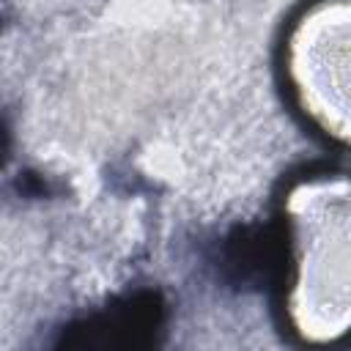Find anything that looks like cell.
<instances>
[{"label":"cell","mask_w":351,"mask_h":351,"mask_svg":"<svg viewBox=\"0 0 351 351\" xmlns=\"http://www.w3.org/2000/svg\"><path fill=\"white\" fill-rule=\"evenodd\" d=\"M299 208L302 318L337 332L351 318V192H321Z\"/></svg>","instance_id":"cell-1"},{"label":"cell","mask_w":351,"mask_h":351,"mask_svg":"<svg viewBox=\"0 0 351 351\" xmlns=\"http://www.w3.org/2000/svg\"><path fill=\"white\" fill-rule=\"evenodd\" d=\"M162 324V299L154 291H137L110 307L74 321L63 329L58 346L66 348H140L148 346Z\"/></svg>","instance_id":"cell-3"},{"label":"cell","mask_w":351,"mask_h":351,"mask_svg":"<svg viewBox=\"0 0 351 351\" xmlns=\"http://www.w3.org/2000/svg\"><path fill=\"white\" fill-rule=\"evenodd\" d=\"M296 71L326 123L351 134V5L318 11L296 38Z\"/></svg>","instance_id":"cell-2"},{"label":"cell","mask_w":351,"mask_h":351,"mask_svg":"<svg viewBox=\"0 0 351 351\" xmlns=\"http://www.w3.org/2000/svg\"><path fill=\"white\" fill-rule=\"evenodd\" d=\"M214 269L236 291L269 288L282 269V241L271 225H239L219 239Z\"/></svg>","instance_id":"cell-4"}]
</instances>
